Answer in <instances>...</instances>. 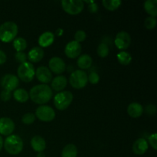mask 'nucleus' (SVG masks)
Instances as JSON below:
<instances>
[{"label":"nucleus","mask_w":157,"mask_h":157,"mask_svg":"<svg viewBox=\"0 0 157 157\" xmlns=\"http://www.w3.org/2000/svg\"><path fill=\"white\" fill-rule=\"evenodd\" d=\"M53 92L47 84H38L32 87L29 92V98L38 104H44L52 98Z\"/></svg>","instance_id":"f257e3e1"},{"label":"nucleus","mask_w":157,"mask_h":157,"mask_svg":"<svg viewBox=\"0 0 157 157\" xmlns=\"http://www.w3.org/2000/svg\"><path fill=\"white\" fill-rule=\"evenodd\" d=\"M3 146L8 153L11 155H18L22 151L24 143L18 135L12 134L5 140Z\"/></svg>","instance_id":"f03ea898"},{"label":"nucleus","mask_w":157,"mask_h":157,"mask_svg":"<svg viewBox=\"0 0 157 157\" xmlns=\"http://www.w3.org/2000/svg\"><path fill=\"white\" fill-rule=\"evenodd\" d=\"M18 28L13 21H6L0 25V40L2 42L9 43L17 36Z\"/></svg>","instance_id":"7ed1b4c3"},{"label":"nucleus","mask_w":157,"mask_h":157,"mask_svg":"<svg viewBox=\"0 0 157 157\" xmlns=\"http://www.w3.org/2000/svg\"><path fill=\"white\" fill-rule=\"evenodd\" d=\"M73 94L68 90H63L58 92L54 97V104L55 107L59 110H64L71 105L73 101Z\"/></svg>","instance_id":"20e7f679"},{"label":"nucleus","mask_w":157,"mask_h":157,"mask_svg":"<svg viewBox=\"0 0 157 157\" xmlns=\"http://www.w3.org/2000/svg\"><path fill=\"white\" fill-rule=\"evenodd\" d=\"M17 74H18V79L21 80L23 82H31L35 78V67L32 63L26 61L22 64H20L17 70Z\"/></svg>","instance_id":"39448f33"},{"label":"nucleus","mask_w":157,"mask_h":157,"mask_svg":"<svg viewBox=\"0 0 157 157\" xmlns=\"http://www.w3.org/2000/svg\"><path fill=\"white\" fill-rule=\"evenodd\" d=\"M88 80L84 71L76 70L71 73L69 78V83L75 89H82L87 85Z\"/></svg>","instance_id":"423d86ee"},{"label":"nucleus","mask_w":157,"mask_h":157,"mask_svg":"<svg viewBox=\"0 0 157 157\" xmlns=\"http://www.w3.org/2000/svg\"><path fill=\"white\" fill-rule=\"evenodd\" d=\"M61 6L67 14L76 15L82 12L84 3L81 0H63L61 1Z\"/></svg>","instance_id":"0eeeda50"},{"label":"nucleus","mask_w":157,"mask_h":157,"mask_svg":"<svg viewBox=\"0 0 157 157\" xmlns=\"http://www.w3.org/2000/svg\"><path fill=\"white\" fill-rule=\"evenodd\" d=\"M55 111L52 107L41 105L35 110V117L43 122H51L55 118Z\"/></svg>","instance_id":"6e6552de"},{"label":"nucleus","mask_w":157,"mask_h":157,"mask_svg":"<svg viewBox=\"0 0 157 157\" xmlns=\"http://www.w3.org/2000/svg\"><path fill=\"white\" fill-rule=\"evenodd\" d=\"M19 85V79L16 75L7 74L4 75L1 79V86L3 90L12 92L16 90Z\"/></svg>","instance_id":"1a4fd4ad"},{"label":"nucleus","mask_w":157,"mask_h":157,"mask_svg":"<svg viewBox=\"0 0 157 157\" xmlns=\"http://www.w3.org/2000/svg\"><path fill=\"white\" fill-rule=\"evenodd\" d=\"M114 44L119 50L125 51L131 44V37L130 34L125 31L118 32L115 37Z\"/></svg>","instance_id":"9d476101"},{"label":"nucleus","mask_w":157,"mask_h":157,"mask_svg":"<svg viewBox=\"0 0 157 157\" xmlns=\"http://www.w3.org/2000/svg\"><path fill=\"white\" fill-rule=\"evenodd\" d=\"M81 51H82V48L80 43L75 41H71L66 44L64 53L67 58L74 59L80 56Z\"/></svg>","instance_id":"9b49d317"},{"label":"nucleus","mask_w":157,"mask_h":157,"mask_svg":"<svg viewBox=\"0 0 157 157\" xmlns=\"http://www.w3.org/2000/svg\"><path fill=\"white\" fill-rule=\"evenodd\" d=\"M49 70L56 75L62 74L66 69V64L64 60L59 57H53L48 62Z\"/></svg>","instance_id":"f8f14e48"},{"label":"nucleus","mask_w":157,"mask_h":157,"mask_svg":"<svg viewBox=\"0 0 157 157\" xmlns=\"http://www.w3.org/2000/svg\"><path fill=\"white\" fill-rule=\"evenodd\" d=\"M15 130V123L9 117L0 118V134L10 136Z\"/></svg>","instance_id":"ddd939ff"},{"label":"nucleus","mask_w":157,"mask_h":157,"mask_svg":"<svg viewBox=\"0 0 157 157\" xmlns=\"http://www.w3.org/2000/svg\"><path fill=\"white\" fill-rule=\"evenodd\" d=\"M35 76L38 81L43 83V84H48L52 81V74L49 68L45 66H40L35 71Z\"/></svg>","instance_id":"4468645a"},{"label":"nucleus","mask_w":157,"mask_h":157,"mask_svg":"<svg viewBox=\"0 0 157 157\" xmlns=\"http://www.w3.org/2000/svg\"><path fill=\"white\" fill-rule=\"evenodd\" d=\"M149 148V144L144 138H139L133 144L132 150L136 155H144Z\"/></svg>","instance_id":"2eb2a0df"},{"label":"nucleus","mask_w":157,"mask_h":157,"mask_svg":"<svg viewBox=\"0 0 157 157\" xmlns=\"http://www.w3.org/2000/svg\"><path fill=\"white\" fill-rule=\"evenodd\" d=\"M44 52L41 47H34L29 52L27 58H29L31 63H38L42 60L44 58Z\"/></svg>","instance_id":"dca6fc26"},{"label":"nucleus","mask_w":157,"mask_h":157,"mask_svg":"<svg viewBox=\"0 0 157 157\" xmlns=\"http://www.w3.org/2000/svg\"><path fill=\"white\" fill-rule=\"evenodd\" d=\"M55 41V34L52 32H45L41 34L38 40L39 47L47 48L53 44Z\"/></svg>","instance_id":"f3484780"},{"label":"nucleus","mask_w":157,"mask_h":157,"mask_svg":"<svg viewBox=\"0 0 157 157\" xmlns=\"http://www.w3.org/2000/svg\"><path fill=\"white\" fill-rule=\"evenodd\" d=\"M67 79L64 75H58L55 77L52 81V90L58 92L63 91L64 88L67 87Z\"/></svg>","instance_id":"a211bd4d"},{"label":"nucleus","mask_w":157,"mask_h":157,"mask_svg":"<svg viewBox=\"0 0 157 157\" xmlns=\"http://www.w3.org/2000/svg\"><path fill=\"white\" fill-rule=\"evenodd\" d=\"M144 107L140 104L133 102L127 107V113L132 118H138L142 116L144 113Z\"/></svg>","instance_id":"6ab92c4d"},{"label":"nucleus","mask_w":157,"mask_h":157,"mask_svg":"<svg viewBox=\"0 0 157 157\" xmlns=\"http://www.w3.org/2000/svg\"><path fill=\"white\" fill-rule=\"evenodd\" d=\"M31 146L33 150L37 153L43 152L46 149V142L43 137L40 136H35L31 140Z\"/></svg>","instance_id":"aec40b11"},{"label":"nucleus","mask_w":157,"mask_h":157,"mask_svg":"<svg viewBox=\"0 0 157 157\" xmlns=\"http://www.w3.org/2000/svg\"><path fill=\"white\" fill-rule=\"evenodd\" d=\"M92 63H93L92 58L87 54L80 55L78 58V61H77L78 67H80V70L82 71L90 68L92 65Z\"/></svg>","instance_id":"412c9836"},{"label":"nucleus","mask_w":157,"mask_h":157,"mask_svg":"<svg viewBox=\"0 0 157 157\" xmlns=\"http://www.w3.org/2000/svg\"><path fill=\"white\" fill-rule=\"evenodd\" d=\"M144 8L150 16L157 15V0H147L144 3Z\"/></svg>","instance_id":"4be33fe9"},{"label":"nucleus","mask_w":157,"mask_h":157,"mask_svg":"<svg viewBox=\"0 0 157 157\" xmlns=\"http://www.w3.org/2000/svg\"><path fill=\"white\" fill-rule=\"evenodd\" d=\"M13 97L15 101L19 103H25L29 99V94L23 88H17L14 90Z\"/></svg>","instance_id":"5701e85b"},{"label":"nucleus","mask_w":157,"mask_h":157,"mask_svg":"<svg viewBox=\"0 0 157 157\" xmlns=\"http://www.w3.org/2000/svg\"><path fill=\"white\" fill-rule=\"evenodd\" d=\"M78 148L73 144H69L63 148L61 152V157H77Z\"/></svg>","instance_id":"b1692460"},{"label":"nucleus","mask_w":157,"mask_h":157,"mask_svg":"<svg viewBox=\"0 0 157 157\" xmlns=\"http://www.w3.org/2000/svg\"><path fill=\"white\" fill-rule=\"evenodd\" d=\"M118 62L122 65H128L132 61V56L129 52L126 51H121L117 55Z\"/></svg>","instance_id":"393cba45"},{"label":"nucleus","mask_w":157,"mask_h":157,"mask_svg":"<svg viewBox=\"0 0 157 157\" xmlns=\"http://www.w3.org/2000/svg\"><path fill=\"white\" fill-rule=\"evenodd\" d=\"M102 4L106 9L109 11H114L117 9L122 4L120 0H104Z\"/></svg>","instance_id":"a878e982"},{"label":"nucleus","mask_w":157,"mask_h":157,"mask_svg":"<svg viewBox=\"0 0 157 157\" xmlns=\"http://www.w3.org/2000/svg\"><path fill=\"white\" fill-rule=\"evenodd\" d=\"M13 47L17 51V52H23L27 48V41L25 38H21V37H18V38L14 39Z\"/></svg>","instance_id":"bb28decb"},{"label":"nucleus","mask_w":157,"mask_h":157,"mask_svg":"<svg viewBox=\"0 0 157 157\" xmlns=\"http://www.w3.org/2000/svg\"><path fill=\"white\" fill-rule=\"evenodd\" d=\"M109 52H110L109 47L105 43H101L98 46L97 53H98V56L101 57V58H106V57H107L109 55Z\"/></svg>","instance_id":"cd10ccee"},{"label":"nucleus","mask_w":157,"mask_h":157,"mask_svg":"<svg viewBox=\"0 0 157 157\" xmlns=\"http://www.w3.org/2000/svg\"><path fill=\"white\" fill-rule=\"evenodd\" d=\"M35 121V115L32 113H27L24 114L21 118V122L25 125L32 124Z\"/></svg>","instance_id":"c85d7f7f"},{"label":"nucleus","mask_w":157,"mask_h":157,"mask_svg":"<svg viewBox=\"0 0 157 157\" xmlns=\"http://www.w3.org/2000/svg\"><path fill=\"white\" fill-rule=\"evenodd\" d=\"M156 18H155V17L149 16L145 19V21H144V26H145L147 29H149V30H152V29H153L156 26Z\"/></svg>","instance_id":"c756f323"},{"label":"nucleus","mask_w":157,"mask_h":157,"mask_svg":"<svg viewBox=\"0 0 157 157\" xmlns=\"http://www.w3.org/2000/svg\"><path fill=\"white\" fill-rule=\"evenodd\" d=\"M75 40L74 41H77V42H83L84 40L87 38V35H86V32L83 30H78L75 32Z\"/></svg>","instance_id":"7c9ffc66"},{"label":"nucleus","mask_w":157,"mask_h":157,"mask_svg":"<svg viewBox=\"0 0 157 157\" xmlns=\"http://www.w3.org/2000/svg\"><path fill=\"white\" fill-rule=\"evenodd\" d=\"M15 58L18 63H20V64L26 62V61H27L28 59L27 55L23 52H16V53L15 54Z\"/></svg>","instance_id":"2f4dec72"},{"label":"nucleus","mask_w":157,"mask_h":157,"mask_svg":"<svg viewBox=\"0 0 157 157\" xmlns=\"http://www.w3.org/2000/svg\"><path fill=\"white\" fill-rule=\"evenodd\" d=\"M87 80H88V81L90 84H96L99 82L100 76L98 73H96V72H91V73L87 76Z\"/></svg>","instance_id":"473e14b6"},{"label":"nucleus","mask_w":157,"mask_h":157,"mask_svg":"<svg viewBox=\"0 0 157 157\" xmlns=\"http://www.w3.org/2000/svg\"><path fill=\"white\" fill-rule=\"evenodd\" d=\"M156 133H152L148 138V144H150V145L151 146V147H153V150H156L157 149V141H156Z\"/></svg>","instance_id":"72a5a7b5"},{"label":"nucleus","mask_w":157,"mask_h":157,"mask_svg":"<svg viewBox=\"0 0 157 157\" xmlns=\"http://www.w3.org/2000/svg\"><path fill=\"white\" fill-rule=\"evenodd\" d=\"M11 97H12V94L10 91L6 90H2L1 94H0V98L2 101H9L11 99Z\"/></svg>","instance_id":"f704fd0d"},{"label":"nucleus","mask_w":157,"mask_h":157,"mask_svg":"<svg viewBox=\"0 0 157 157\" xmlns=\"http://www.w3.org/2000/svg\"><path fill=\"white\" fill-rule=\"evenodd\" d=\"M145 111L147 112V114L149 115H154L156 112V106L153 105V104H148V105L146 107Z\"/></svg>","instance_id":"c9c22d12"},{"label":"nucleus","mask_w":157,"mask_h":157,"mask_svg":"<svg viewBox=\"0 0 157 157\" xmlns=\"http://www.w3.org/2000/svg\"><path fill=\"white\" fill-rule=\"evenodd\" d=\"M88 10L91 13H96L98 11V5L95 2L91 3L88 6Z\"/></svg>","instance_id":"e433bc0d"},{"label":"nucleus","mask_w":157,"mask_h":157,"mask_svg":"<svg viewBox=\"0 0 157 157\" xmlns=\"http://www.w3.org/2000/svg\"><path fill=\"white\" fill-rule=\"evenodd\" d=\"M6 60H7L6 54L3 51L0 50V64H3L4 63H6Z\"/></svg>","instance_id":"4c0bfd02"},{"label":"nucleus","mask_w":157,"mask_h":157,"mask_svg":"<svg viewBox=\"0 0 157 157\" xmlns=\"http://www.w3.org/2000/svg\"><path fill=\"white\" fill-rule=\"evenodd\" d=\"M63 33H64V31H63L62 29H58L56 30V32H55V34L59 37L63 35Z\"/></svg>","instance_id":"58836bf2"},{"label":"nucleus","mask_w":157,"mask_h":157,"mask_svg":"<svg viewBox=\"0 0 157 157\" xmlns=\"http://www.w3.org/2000/svg\"><path fill=\"white\" fill-rule=\"evenodd\" d=\"M3 143H4V141H3V139L2 137V136L0 135V151H1L3 147Z\"/></svg>","instance_id":"ea45409f"},{"label":"nucleus","mask_w":157,"mask_h":157,"mask_svg":"<svg viewBox=\"0 0 157 157\" xmlns=\"http://www.w3.org/2000/svg\"><path fill=\"white\" fill-rule=\"evenodd\" d=\"M37 157H45V154L44 153V152H40L37 154Z\"/></svg>","instance_id":"a19ab883"},{"label":"nucleus","mask_w":157,"mask_h":157,"mask_svg":"<svg viewBox=\"0 0 157 157\" xmlns=\"http://www.w3.org/2000/svg\"><path fill=\"white\" fill-rule=\"evenodd\" d=\"M84 2L87 3V4L90 5V4H91V3H94V1H84Z\"/></svg>","instance_id":"79ce46f5"}]
</instances>
